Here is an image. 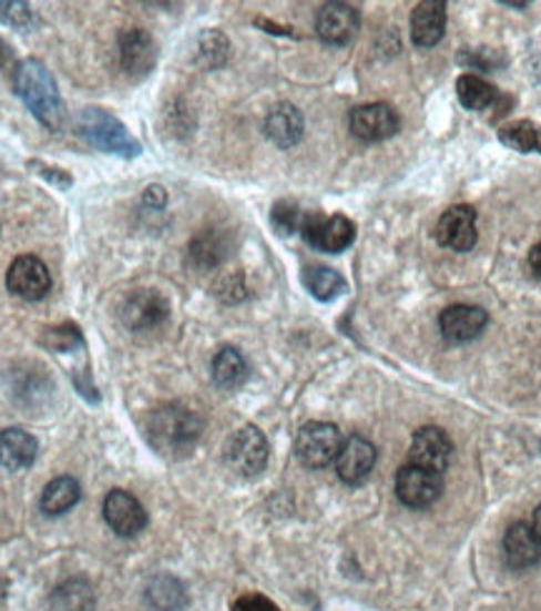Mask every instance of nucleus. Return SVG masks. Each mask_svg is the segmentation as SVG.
I'll use <instances>...</instances> for the list:
<instances>
[{
	"instance_id": "nucleus-30",
	"label": "nucleus",
	"mask_w": 541,
	"mask_h": 611,
	"mask_svg": "<svg viewBox=\"0 0 541 611\" xmlns=\"http://www.w3.org/2000/svg\"><path fill=\"white\" fill-rule=\"evenodd\" d=\"M83 342L81 338V328L73 326V324H63V326H55V328H48V332L43 334L41 344L51 348V352H73L75 346H79Z\"/></svg>"
},
{
	"instance_id": "nucleus-36",
	"label": "nucleus",
	"mask_w": 541,
	"mask_h": 611,
	"mask_svg": "<svg viewBox=\"0 0 541 611\" xmlns=\"http://www.w3.org/2000/svg\"><path fill=\"white\" fill-rule=\"evenodd\" d=\"M216 294L224 298V301H231V304H234V301H241L246 296V291H244V284H241V276H228L221 281V286Z\"/></svg>"
},
{
	"instance_id": "nucleus-1",
	"label": "nucleus",
	"mask_w": 541,
	"mask_h": 611,
	"mask_svg": "<svg viewBox=\"0 0 541 611\" xmlns=\"http://www.w3.org/2000/svg\"><path fill=\"white\" fill-rule=\"evenodd\" d=\"M13 89L21 95V101L31 109V113L41 121L45 129L61 131L65 123V105L58 85L48 68L35 61V58H25V61L13 68Z\"/></svg>"
},
{
	"instance_id": "nucleus-28",
	"label": "nucleus",
	"mask_w": 541,
	"mask_h": 611,
	"mask_svg": "<svg viewBox=\"0 0 541 611\" xmlns=\"http://www.w3.org/2000/svg\"><path fill=\"white\" fill-rule=\"evenodd\" d=\"M304 284L318 301H334L346 291V281L341 274L326 266H308L304 271Z\"/></svg>"
},
{
	"instance_id": "nucleus-20",
	"label": "nucleus",
	"mask_w": 541,
	"mask_h": 611,
	"mask_svg": "<svg viewBox=\"0 0 541 611\" xmlns=\"http://www.w3.org/2000/svg\"><path fill=\"white\" fill-rule=\"evenodd\" d=\"M38 456V441L23 429L0 431V467L8 471H23L33 467Z\"/></svg>"
},
{
	"instance_id": "nucleus-6",
	"label": "nucleus",
	"mask_w": 541,
	"mask_h": 611,
	"mask_svg": "<svg viewBox=\"0 0 541 611\" xmlns=\"http://www.w3.org/2000/svg\"><path fill=\"white\" fill-rule=\"evenodd\" d=\"M302 234L308 246L326 254H341L356 238V226L346 216H321V213H308L302 223Z\"/></svg>"
},
{
	"instance_id": "nucleus-22",
	"label": "nucleus",
	"mask_w": 541,
	"mask_h": 611,
	"mask_svg": "<svg viewBox=\"0 0 541 611\" xmlns=\"http://www.w3.org/2000/svg\"><path fill=\"white\" fill-rule=\"evenodd\" d=\"M231 241L226 234H221V231H203L196 238L191 241V261L198 268H216L224 264V258L228 256Z\"/></svg>"
},
{
	"instance_id": "nucleus-32",
	"label": "nucleus",
	"mask_w": 541,
	"mask_h": 611,
	"mask_svg": "<svg viewBox=\"0 0 541 611\" xmlns=\"http://www.w3.org/2000/svg\"><path fill=\"white\" fill-rule=\"evenodd\" d=\"M0 23L11 28H31L33 11L28 3L21 0H0Z\"/></svg>"
},
{
	"instance_id": "nucleus-29",
	"label": "nucleus",
	"mask_w": 541,
	"mask_h": 611,
	"mask_svg": "<svg viewBox=\"0 0 541 611\" xmlns=\"http://www.w3.org/2000/svg\"><path fill=\"white\" fill-rule=\"evenodd\" d=\"M499 141L519 153H531V151L541 153V125L531 121L509 123L499 131Z\"/></svg>"
},
{
	"instance_id": "nucleus-40",
	"label": "nucleus",
	"mask_w": 541,
	"mask_h": 611,
	"mask_svg": "<svg viewBox=\"0 0 541 611\" xmlns=\"http://www.w3.org/2000/svg\"><path fill=\"white\" fill-rule=\"evenodd\" d=\"M8 58H11V48H8L3 41H0V68L8 65Z\"/></svg>"
},
{
	"instance_id": "nucleus-26",
	"label": "nucleus",
	"mask_w": 541,
	"mask_h": 611,
	"mask_svg": "<svg viewBox=\"0 0 541 611\" xmlns=\"http://www.w3.org/2000/svg\"><path fill=\"white\" fill-rule=\"evenodd\" d=\"M246 376H248L246 358L231 346L221 348V352L214 358V381H216V386H221V389H226V391L238 389V386L246 381Z\"/></svg>"
},
{
	"instance_id": "nucleus-7",
	"label": "nucleus",
	"mask_w": 541,
	"mask_h": 611,
	"mask_svg": "<svg viewBox=\"0 0 541 611\" xmlns=\"http://www.w3.org/2000/svg\"><path fill=\"white\" fill-rule=\"evenodd\" d=\"M443 479L441 473L429 471L417 464H406L396 473V497L411 509H427L441 497Z\"/></svg>"
},
{
	"instance_id": "nucleus-23",
	"label": "nucleus",
	"mask_w": 541,
	"mask_h": 611,
	"mask_svg": "<svg viewBox=\"0 0 541 611\" xmlns=\"http://www.w3.org/2000/svg\"><path fill=\"white\" fill-rule=\"evenodd\" d=\"M51 611H93L95 594L93 587L83 579H68L51 594Z\"/></svg>"
},
{
	"instance_id": "nucleus-10",
	"label": "nucleus",
	"mask_w": 541,
	"mask_h": 611,
	"mask_svg": "<svg viewBox=\"0 0 541 611\" xmlns=\"http://www.w3.org/2000/svg\"><path fill=\"white\" fill-rule=\"evenodd\" d=\"M349 129L364 143H381L399 131V115L386 103H366L351 111Z\"/></svg>"
},
{
	"instance_id": "nucleus-39",
	"label": "nucleus",
	"mask_w": 541,
	"mask_h": 611,
	"mask_svg": "<svg viewBox=\"0 0 541 611\" xmlns=\"http://www.w3.org/2000/svg\"><path fill=\"white\" fill-rule=\"evenodd\" d=\"M531 531H534V537L539 539V544H541V503L534 511V519H531Z\"/></svg>"
},
{
	"instance_id": "nucleus-3",
	"label": "nucleus",
	"mask_w": 541,
	"mask_h": 611,
	"mask_svg": "<svg viewBox=\"0 0 541 611\" xmlns=\"http://www.w3.org/2000/svg\"><path fill=\"white\" fill-rule=\"evenodd\" d=\"M75 129L85 143L103 153H115L123 159H135L141 153V143L133 139L129 129L103 109H85Z\"/></svg>"
},
{
	"instance_id": "nucleus-21",
	"label": "nucleus",
	"mask_w": 541,
	"mask_h": 611,
	"mask_svg": "<svg viewBox=\"0 0 541 611\" xmlns=\"http://www.w3.org/2000/svg\"><path fill=\"white\" fill-rule=\"evenodd\" d=\"M266 135L278 149H292L304 135V115L292 103H278L266 119Z\"/></svg>"
},
{
	"instance_id": "nucleus-14",
	"label": "nucleus",
	"mask_w": 541,
	"mask_h": 611,
	"mask_svg": "<svg viewBox=\"0 0 541 611\" xmlns=\"http://www.w3.org/2000/svg\"><path fill=\"white\" fill-rule=\"evenodd\" d=\"M437 241L441 246L467 254L477 244V211L471 206H451L437 223Z\"/></svg>"
},
{
	"instance_id": "nucleus-9",
	"label": "nucleus",
	"mask_w": 541,
	"mask_h": 611,
	"mask_svg": "<svg viewBox=\"0 0 541 611\" xmlns=\"http://www.w3.org/2000/svg\"><path fill=\"white\" fill-rule=\"evenodd\" d=\"M169 312H171L169 301L163 298L159 291L143 288L125 298V304L121 308V318L125 328H131V332H151V328H159L163 322H166Z\"/></svg>"
},
{
	"instance_id": "nucleus-41",
	"label": "nucleus",
	"mask_w": 541,
	"mask_h": 611,
	"mask_svg": "<svg viewBox=\"0 0 541 611\" xmlns=\"http://www.w3.org/2000/svg\"><path fill=\"white\" fill-rule=\"evenodd\" d=\"M3 594H6V581L0 579V599H3Z\"/></svg>"
},
{
	"instance_id": "nucleus-31",
	"label": "nucleus",
	"mask_w": 541,
	"mask_h": 611,
	"mask_svg": "<svg viewBox=\"0 0 541 611\" xmlns=\"http://www.w3.org/2000/svg\"><path fill=\"white\" fill-rule=\"evenodd\" d=\"M270 223H274L278 234H294V231H302L304 213L292 201H278L274 211H270Z\"/></svg>"
},
{
	"instance_id": "nucleus-34",
	"label": "nucleus",
	"mask_w": 541,
	"mask_h": 611,
	"mask_svg": "<svg viewBox=\"0 0 541 611\" xmlns=\"http://www.w3.org/2000/svg\"><path fill=\"white\" fill-rule=\"evenodd\" d=\"M28 169H33L35 173H41V176H45L48 181L55 183V186H61V189L71 186V176H68V173H63L61 169L45 166L43 161H28Z\"/></svg>"
},
{
	"instance_id": "nucleus-24",
	"label": "nucleus",
	"mask_w": 541,
	"mask_h": 611,
	"mask_svg": "<svg viewBox=\"0 0 541 611\" xmlns=\"http://www.w3.org/2000/svg\"><path fill=\"white\" fill-rule=\"evenodd\" d=\"M79 501L81 487L73 477H55L53 481H48V487L41 493V509L45 513H51V517H55V513H65Z\"/></svg>"
},
{
	"instance_id": "nucleus-5",
	"label": "nucleus",
	"mask_w": 541,
	"mask_h": 611,
	"mask_svg": "<svg viewBox=\"0 0 541 611\" xmlns=\"http://www.w3.org/2000/svg\"><path fill=\"white\" fill-rule=\"evenodd\" d=\"M341 446H344V439H341V431H338V426L326 421L306 424L296 436V456L308 469L328 467V464L336 461Z\"/></svg>"
},
{
	"instance_id": "nucleus-27",
	"label": "nucleus",
	"mask_w": 541,
	"mask_h": 611,
	"mask_svg": "<svg viewBox=\"0 0 541 611\" xmlns=\"http://www.w3.org/2000/svg\"><path fill=\"white\" fill-rule=\"evenodd\" d=\"M146 599L156 611H178L183 604H186V589H183L178 579L163 574L151 579V584L146 589Z\"/></svg>"
},
{
	"instance_id": "nucleus-35",
	"label": "nucleus",
	"mask_w": 541,
	"mask_h": 611,
	"mask_svg": "<svg viewBox=\"0 0 541 611\" xmlns=\"http://www.w3.org/2000/svg\"><path fill=\"white\" fill-rule=\"evenodd\" d=\"M234 611H278V607L270 599H266V597L248 594V597H241L236 601Z\"/></svg>"
},
{
	"instance_id": "nucleus-19",
	"label": "nucleus",
	"mask_w": 541,
	"mask_h": 611,
	"mask_svg": "<svg viewBox=\"0 0 541 611\" xmlns=\"http://www.w3.org/2000/svg\"><path fill=\"white\" fill-rule=\"evenodd\" d=\"M504 559L511 569L527 571L537 567L541 561V544L534 537L529 523L517 521L511 523L509 531L504 533Z\"/></svg>"
},
{
	"instance_id": "nucleus-18",
	"label": "nucleus",
	"mask_w": 541,
	"mask_h": 611,
	"mask_svg": "<svg viewBox=\"0 0 541 611\" xmlns=\"http://www.w3.org/2000/svg\"><path fill=\"white\" fill-rule=\"evenodd\" d=\"M447 33V6L441 0H423L411 13V41L419 48L437 45Z\"/></svg>"
},
{
	"instance_id": "nucleus-2",
	"label": "nucleus",
	"mask_w": 541,
	"mask_h": 611,
	"mask_svg": "<svg viewBox=\"0 0 541 611\" xmlns=\"http://www.w3.org/2000/svg\"><path fill=\"white\" fill-rule=\"evenodd\" d=\"M146 436L153 449L163 456H186L198 444L203 419L183 404H166L146 416Z\"/></svg>"
},
{
	"instance_id": "nucleus-11",
	"label": "nucleus",
	"mask_w": 541,
	"mask_h": 611,
	"mask_svg": "<svg viewBox=\"0 0 541 611\" xmlns=\"http://www.w3.org/2000/svg\"><path fill=\"white\" fill-rule=\"evenodd\" d=\"M451 439L447 431H441L439 426H423L411 439V449H409V464H417V467H423L429 471L441 473L449 467L451 459Z\"/></svg>"
},
{
	"instance_id": "nucleus-8",
	"label": "nucleus",
	"mask_w": 541,
	"mask_h": 611,
	"mask_svg": "<svg viewBox=\"0 0 541 611\" xmlns=\"http://www.w3.org/2000/svg\"><path fill=\"white\" fill-rule=\"evenodd\" d=\"M8 291L23 301H41L51 291V271L38 256H18L8 268Z\"/></svg>"
},
{
	"instance_id": "nucleus-25",
	"label": "nucleus",
	"mask_w": 541,
	"mask_h": 611,
	"mask_svg": "<svg viewBox=\"0 0 541 611\" xmlns=\"http://www.w3.org/2000/svg\"><path fill=\"white\" fill-rule=\"evenodd\" d=\"M457 93H459V101L467 105L469 111H489L494 109V105L499 103V93L491 83H487L484 79H479V75H461V79L457 81Z\"/></svg>"
},
{
	"instance_id": "nucleus-13",
	"label": "nucleus",
	"mask_w": 541,
	"mask_h": 611,
	"mask_svg": "<svg viewBox=\"0 0 541 611\" xmlns=\"http://www.w3.org/2000/svg\"><path fill=\"white\" fill-rule=\"evenodd\" d=\"M119 58L123 71L129 73L131 79H146L159 61L156 43H153V38L146 31L131 28V31H123L119 38Z\"/></svg>"
},
{
	"instance_id": "nucleus-4",
	"label": "nucleus",
	"mask_w": 541,
	"mask_h": 611,
	"mask_svg": "<svg viewBox=\"0 0 541 611\" xmlns=\"http://www.w3.org/2000/svg\"><path fill=\"white\" fill-rule=\"evenodd\" d=\"M224 459L238 477H258L268 461V441L256 426H244L228 436L224 446Z\"/></svg>"
},
{
	"instance_id": "nucleus-15",
	"label": "nucleus",
	"mask_w": 541,
	"mask_h": 611,
	"mask_svg": "<svg viewBox=\"0 0 541 611\" xmlns=\"http://www.w3.org/2000/svg\"><path fill=\"white\" fill-rule=\"evenodd\" d=\"M487 324H489V316L484 308L469 306V304H457V306L443 308V314L439 316L441 334L453 344L473 342V338L481 336Z\"/></svg>"
},
{
	"instance_id": "nucleus-38",
	"label": "nucleus",
	"mask_w": 541,
	"mask_h": 611,
	"mask_svg": "<svg viewBox=\"0 0 541 611\" xmlns=\"http://www.w3.org/2000/svg\"><path fill=\"white\" fill-rule=\"evenodd\" d=\"M529 264H531V268H534V274L541 278V244H537L534 248H531Z\"/></svg>"
},
{
	"instance_id": "nucleus-33",
	"label": "nucleus",
	"mask_w": 541,
	"mask_h": 611,
	"mask_svg": "<svg viewBox=\"0 0 541 611\" xmlns=\"http://www.w3.org/2000/svg\"><path fill=\"white\" fill-rule=\"evenodd\" d=\"M228 55V41L226 35H221L216 31H211L206 35H201V61L206 65H221Z\"/></svg>"
},
{
	"instance_id": "nucleus-16",
	"label": "nucleus",
	"mask_w": 541,
	"mask_h": 611,
	"mask_svg": "<svg viewBox=\"0 0 541 611\" xmlns=\"http://www.w3.org/2000/svg\"><path fill=\"white\" fill-rule=\"evenodd\" d=\"M374 464H376L374 444L369 439H364V436H349V439L344 441L341 451L336 456L338 479L356 487V483H361L366 477H369Z\"/></svg>"
},
{
	"instance_id": "nucleus-17",
	"label": "nucleus",
	"mask_w": 541,
	"mask_h": 611,
	"mask_svg": "<svg viewBox=\"0 0 541 611\" xmlns=\"http://www.w3.org/2000/svg\"><path fill=\"white\" fill-rule=\"evenodd\" d=\"M359 31V11L349 3H326L316 16V33L331 45H346Z\"/></svg>"
},
{
	"instance_id": "nucleus-12",
	"label": "nucleus",
	"mask_w": 541,
	"mask_h": 611,
	"mask_svg": "<svg viewBox=\"0 0 541 611\" xmlns=\"http://www.w3.org/2000/svg\"><path fill=\"white\" fill-rule=\"evenodd\" d=\"M103 517L109 521V527L121 533V537H135V533L143 531L149 523L146 509L143 503L133 497V493L123 489H113L103 501Z\"/></svg>"
},
{
	"instance_id": "nucleus-37",
	"label": "nucleus",
	"mask_w": 541,
	"mask_h": 611,
	"mask_svg": "<svg viewBox=\"0 0 541 611\" xmlns=\"http://www.w3.org/2000/svg\"><path fill=\"white\" fill-rule=\"evenodd\" d=\"M146 203H151V206H153V203H156V206L161 208L163 203H166V193H163V189H159V186H151L146 191Z\"/></svg>"
}]
</instances>
